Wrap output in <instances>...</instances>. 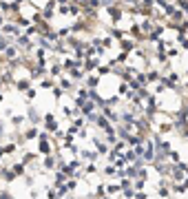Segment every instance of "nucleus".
Instances as JSON below:
<instances>
[{"label": "nucleus", "instance_id": "nucleus-1", "mask_svg": "<svg viewBox=\"0 0 188 199\" xmlns=\"http://www.w3.org/2000/svg\"><path fill=\"white\" fill-rule=\"evenodd\" d=\"M40 150H42V153H49V142H46V139H42V144H40Z\"/></svg>", "mask_w": 188, "mask_h": 199}]
</instances>
